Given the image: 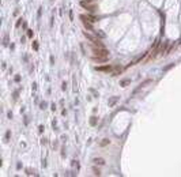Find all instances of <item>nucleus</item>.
Returning <instances> with one entry per match:
<instances>
[{
	"mask_svg": "<svg viewBox=\"0 0 181 177\" xmlns=\"http://www.w3.org/2000/svg\"><path fill=\"white\" fill-rule=\"evenodd\" d=\"M16 98H18V91L14 93V99H16Z\"/></svg>",
	"mask_w": 181,
	"mask_h": 177,
	"instance_id": "obj_17",
	"label": "nucleus"
},
{
	"mask_svg": "<svg viewBox=\"0 0 181 177\" xmlns=\"http://www.w3.org/2000/svg\"><path fill=\"white\" fill-rule=\"evenodd\" d=\"M151 83H153V81H151V79H146V81H144V82H142V83H140V86H139V87H138V89H136V90H135V91H133V94H136V93H138V91H139V90H142L143 87H146V86L151 85Z\"/></svg>",
	"mask_w": 181,
	"mask_h": 177,
	"instance_id": "obj_4",
	"label": "nucleus"
},
{
	"mask_svg": "<svg viewBox=\"0 0 181 177\" xmlns=\"http://www.w3.org/2000/svg\"><path fill=\"white\" fill-rule=\"evenodd\" d=\"M80 49H82V53H83V55H86V51H85V46H83L82 44H80Z\"/></svg>",
	"mask_w": 181,
	"mask_h": 177,
	"instance_id": "obj_14",
	"label": "nucleus"
},
{
	"mask_svg": "<svg viewBox=\"0 0 181 177\" xmlns=\"http://www.w3.org/2000/svg\"><path fill=\"white\" fill-rule=\"evenodd\" d=\"M90 124H91V125H97V117H91V120H90Z\"/></svg>",
	"mask_w": 181,
	"mask_h": 177,
	"instance_id": "obj_10",
	"label": "nucleus"
},
{
	"mask_svg": "<svg viewBox=\"0 0 181 177\" xmlns=\"http://www.w3.org/2000/svg\"><path fill=\"white\" fill-rule=\"evenodd\" d=\"M80 19H82V22H83V25H85L86 29H89L90 31H94V30H93V26H91V22L87 21V19L85 18V15H80Z\"/></svg>",
	"mask_w": 181,
	"mask_h": 177,
	"instance_id": "obj_2",
	"label": "nucleus"
},
{
	"mask_svg": "<svg viewBox=\"0 0 181 177\" xmlns=\"http://www.w3.org/2000/svg\"><path fill=\"white\" fill-rule=\"evenodd\" d=\"M97 71H101V72H112L113 71V67L112 65H103V67H95Z\"/></svg>",
	"mask_w": 181,
	"mask_h": 177,
	"instance_id": "obj_3",
	"label": "nucleus"
},
{
	"mask_svg": "<svg viewBox=\"0 0 181 177\" xmlns=\"http://www.w3.org/2000/svg\"><path fill=\"white\" fill-rule=\"evenodd\" d=\"M123 69L120 68V67H113V71H112V75H117L119 72H121Z\"/></svg>",
	"mask_w": 181,
	"mask_h": 177,
	"instance_id": "obj_7",
	"label": "nucleus"
},
{
	"mask_svg": "<svg viewBox=\"0 0 181 177\" xmlns=\"http://www.w3.org/2000/svg\"><path fill=\"white\" fill-rule=\"evenodd\" d=\"M63 90H65L67 89V83H63V87H61Z\"/></svg>",
	"mask_w": 181,
	"mask_h": 177,
	"instance_id": "obj_20",
	"label": "nucleus"
},
{
	"mask_svg": "<svg viewBox=\"0 0 181 177\" xmlns=\"http://www.w3.org/2000/svg\"><path fill=\"white\" fill-rule=\"evenodd\" d=\"M117 99H119V98H117V97H113V98H112V99H110V101H109V106H113V105H115V103L117 102Z\"/></svg>",
	"mask_w": 181,
	"mask_h": 177,
	"instance_id": "obj_9",
	"label": "nucleus"
},
{
	"mask_svg": "<svg viewBox=\"0 0 181 177\" xmlns=\"http://www.w3.org/2000/svg\"><path fill=\"white\" fill-rule=\"evenodd\" d=\"M33 46H34V49H35V51L38 49V44H37V42H34V45H33Z\"/></svg>",
	"mask_w": 181,
	"mask_h": 177,
	"instance_id": "obj_18",
	"label": "nucleus"
},
{
	"mask_svg": "<svg viewBox=\"0 0 181 177\" xmlns=\"http://www.w3.org/2000/svg\"><path fill=\"white\" fill-rule=\"evenodd\" d=\"M27 36H29V37H33V31H31V30H29V33H27Z\"/></svg>",
	"mask_w": 181,
	"mask_h": 177,
	"instance_id": "obj_16",
	"label": "nucleus"
},
{
	"mask_svg": "<svg viewBox=\"0 0 181 177\" xmlns=\"http://www.w3.org/2000/svg\"><path fill=\"white\" fill-rule=\"evenodd\" d=\"M80 4H82V7H85V8H87V10H90V11H94V10H95L94 6L89 4V3H86V2H82Z\"/></svg>",
	"mask_w": 181,
	"mask_h": 177,
	"instance_id": "obj_5",
	"label": "nucleus"
},
{
	"mask_svg": "<svg viewBox=\"0 0 181 177\" xmlns=\"http://www.w3.org/2000/svg\"><path fill=\"white\" fill-rule=\"evenodd\" d=\"M109 143V140L108 139H103V142H101V146H106Z\"/></svg>",
	"mask_w": 181,
	"mask_h": 177,
	"instance_id": "obj_13",
	"label": "nucleus"
},
{
	"mask_svg": "<svg viewBox=\"0 0 181 177\" xmlns=\"http://www.w3.org/2000/svg\"><path fill=\"white\" fill-rule=\"evenodd\" d=\"M93 172H94V174H95V176H99V174H101V172H99L98 169H95V168L93 169Z\"/></svg>",
	"mask_w": 181,
	"mask_h": 177,
	"instance_id": "obj_11",
	"label": "nucleus"
},
{
	"mask_svg": "<svg viewBox=\"0 0 181 177\" xmlns=\"http://www.w3.org/2000/svg\"><path fill=\"white\" fill-rule=\"evenodd\" d=\"M38 131H40V132H42V131H44V127H42V125H40V128H38Z\"/></svg>",
	"mask_w": 181,
	"mask_h": 177,
	"instance_id": "obj_19",
	"label": "nucleus"
},
{
	"mask_svg": "<svg viewBox=\"0 0 181 177\" xmlns=\"http://www.w3.org/2000/svg\"><path fill=\"white\" fill-rule=\"evenodd\" d=\"M10 136H11V132H10V131H7V133H6V142H8Z\"/></svg>",
	"mask_w": 181,
	"mask_h": 177,
	"instance_id": "obj_12",
	"label": "nucleus"
},
{
	"mask_svg": "<svg viewBox=\"0 0 181 177\" xmlns=\"http://www.w3.org/2000/svg\"><path fill=\"white\" fill-rule=\"evenodd\" d=\"M41 143L42 145H46V139H41Z\"/></svg>",
	"mask_w": 181,
	"mask_h": 177,
	"instance_id": "obj_21",
	"label": "nucleus"
},
{
	"mask_svg": "<svg viewBox=\"0 0 181 177\" xmlns=\"http://www.w3.org/2000/svg\"><path fill=\"white\" fill-rule=\"evenodd\" d=\"M93 162H94L95 165H105V159L103 158H94Z\"/></svg>",
	"mask_w": 181,
	"mask_h": 177,
	"instance_id": "obj_6",
	"label": "nucleus"
},
{
	"mask_svg": "<svg viewBox=\"0 0 181 177\" xmlns=\"http://www.w3.org/2000/svg\"><path fill=\"white\" fill-rule=\"evenodd\" d=\"M91 49H93V59L95 61H103V60H106V57L109 55V52L103 46H97L91 44Z\"/></svg>",
	"mask_w": 181,
	"mask_h": 177,
	"instance_id": "obj_1",
	"label": "nucleus"
},
{
	"mask_svg": "<svg viewBox=\"0 0 181 177\" xmlns=\"http://www.w3.org/2000/svg\"><path fill=\"white\" fill-rule=\"evenodd\" d=\"M87 2H90V0H87Z\"/></svg>",
	"mask_w": 181,
	"mask_h": 177,
	"instance_id": "obj_22",
	"label": "nucleus"
},
{
	"mask_svg": "<svg viewBox=\"0 0 181 177\" xmlns=\"http://www.w3.org/2000/svg\"><path fill=\"white\" fill-rule=\"evenodd\" d=\"M46 108V102H42L41 103V109H45Z\"/></svg>",
	"mask_w": 181,
	"mask_h": 177,
	"instance_id": "obj_15",
	"label": "nucleus"
},
{
	"mask_svg": "<svg viewBox=\"0 0 181 177\" xmlns=\"http://www.w3.org/2000/svg\"><path fill=\"white\" fill-rule=\"evenodd\" d=\"M129 83H131V81H129V79H124V81H121V82H120V86H123V87H125V86H128V85H129Z\"/></svg>",
	"mask_w": 181,
	"mask_h": 177,
	"instance_id": "obj_8",
	"label": "nucleus"
}]
</instances>
